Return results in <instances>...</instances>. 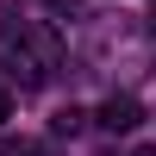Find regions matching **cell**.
I'll use <instances>...</instances> for the list:
<instances>
[{
	"label": "cell",
	"instance_id": "cell-3",
	"mask_svg": "<svg viewBox=\"0 0 156 156\" xmlns=\"http://www.w3.org/2000/svg\"><path fill=\"white\" fill-rule=\"evenodd\" d=\"M6 119H12V94L0 87V125H6Z\"/></svg>",
	"mask_w": 156,
	"mask_h": 156
},
{
	"label": "cell",
	"instance_id": "cell-2",
	"mask_svg": "<svg viewBox=\"0 0 156 156\" xmlns=\"http://www.w3.org/2000/svg\"><path fill=\"white\" fill-rule=\"evenodd\" d=\"M81 125H87V112H81V106H62L56 119H50V131H56V137H75Z\"/></svg>",
	"mask_w": 156,
	"mask_h": 156
},
{
	"label": "cell",
	"instance_id": "cell-4",
	"mask_svg": "<svg viewBox=\"0 0 156 156\" xmlns=\"http://www.w3.org/2000/svg\"><path fill=\"white\" fill-rule=\"evenodd\" d=\"M131 156H156V144H137V150H131Z\"/></svg>",
	"mask_w": 156,
	"mask_h": 156
},
{
	"label": "cell",
	"instance_id": "cell-1",
	"mask_svg": "<svg viewBox=\"0 0 156 156\" xmlns=\"http://www.w3.org/2000/svg\"><path fill=\"white\" fill-rule=\"evenodd\" d=\"M100 125H106V131H137V125H144L137 94H106L100 100Z\"/></svg>",
	"mask_w": 156,
	"mask_h": 156
},
{
	"label": "cell",
	"instance_id": "cell-5",
	"mask_svg": "<svg viewBox=\"0 0 156 156\" xmlns=\"http://www.w3.org/2000/svg\"><path fill=\"white\" fill-rule=\"evenodd\" d=\"M150 31H156V12H150Z\"/></svg>",
	"mask_w": 156,
	"mask_h": 156
}]
</instances>
